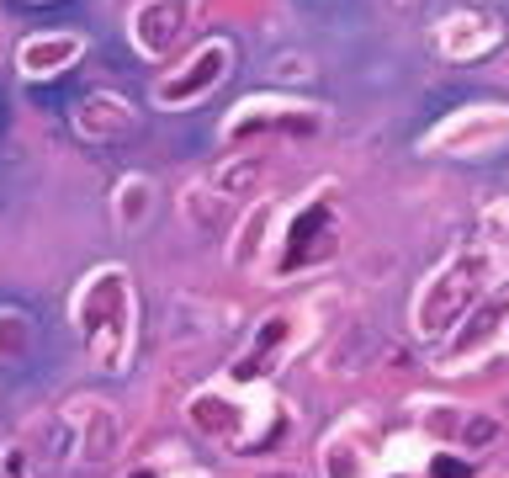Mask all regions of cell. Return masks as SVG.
Listing matches in <instances>:
<instances>
[{
  "label": "cell",
  "instance_id": "cell-1",
  "mask_svg": "<svg viewBox=\"0 0 509 478\" xmlns=\"http://www.w3.org/2000/svg\"><path fill=\"white\" fill-rule=\"evenodd\" d=\"M472 287H477V266H462V272H451V277H446V282H440V287L430 292V303H425L419 324H425V330H446L457 309H467Z\"/></svg>",
  "mask_w": 509,
  "mask_h": 478
},
{
  "label": "cell",
  "instance_id": "cell-2",
  "mask_svg": "<svg viewBox=\"0 0 509 478\" xmlns=\"http://www.w3.org/2000/svg\"><path fill=\"white\" fill-rule=\"evenodd\" d=\"M297 11L314 22V27H340L361 11V0H297Z\"/></svg>",
  "mask_w": 509,
  "mask_h": 478
},
{
  "label": "cell",
  "instance_id": "cell-3",
  "mask_svg": "<svg viewBox=\"0 0 509 478\" xmlns=\"http://www.w3.org/2000/svg\"><path fill=\"white\" fill-rule=\"evenodd\" d=\"M504 309H509V298H494V303H483V309H477V319H472L467 330L457 335V351H467V346H477V340H488V335H494V324L504 319Z\"/></svg>",
  "mask_w": 509,
  "mask_h": 478
},
{
  "label": "cell",
  "instance_id": "cell-4",
  "mask_svg": "<svg viewBox=\"0 0 509 478\" xmlns=\"http://www.w3.org/2000/svg\"><path fill=\"white\" fill-rule=\"evenodd\" d=\"M318 229H324V207H314V213H308V218H303V224L292 229V261L303 255V244H308V239H314Z\"/></svg>",
  "mask_w": 509,
  "mask_h": 478
},
{
  "label": "cell",
  "instance_id": "cell-5",
  "mask_svg": "<svg viewBox=\"0 0 509 478\" xmlns=\"http://www.w3.org/2000/svg\"><path fill=\"white\" fill-rule=\"evenodd\" d=\"M494 436H499V425H494L488 415H477V420H467V431H462V441H467V446H488Z\"/></svg>",
  "mask_w": 509,
  "mask_h": 478
},
{
  "label": "cell",
  "instance_id": "cell-6",
  "mask_svg": "<svg viewBox=\"0 0 509 478\" xmlns=\"http://www.w3.org/2000/svg\"><path fill=\"white\" fill-rule=\"evenodd\" d=\"M430 473L435 478H472V468H467V463H457V457H435Z\"/></svg>",
  "mask_w": 509,
  "mask_h": 478
},
{
  "label": "cell",
  "instance_id": "cell-7",
  "mask_svg": "<svg viewBox=\"0 0 509 478\" xmlns=\"http://www.w3.org/2000/svg\"><path fill=\"white\" fill-rule=\"evenodd\" d=\"M16 5H27V11H53V5H70V0H16Z\"/></svg>",
  "mask_w": 509,
  "mask_h": 478
},
{
  "label": "cell",
  "instance_id": "cell-8",
  "mask_svg": "<svg viewBox=\"0 0 509 478\" xmlns=\"http://www.w3.org/2000/svg\"><path fill=\"white\" fill-rule=\"evenodd\" d=\"M5 122H11V107H5V91H0V133H5Z\"/></svg>",
  "mask_w": 509,
  "mask_h": 478
},
{
  "label": "cell",
  "instance_id": "cell-9",
  "mask_svg": "<svg viewBox=\"0 0 509 478\" xmlns=\"http://www.w3.org/2000/svg\"><path fill=\"white\" fill-rule=\"evenodd\" d=\"M138 478H149V473H138Z\"/></svg>",
  "mask_w": 509,
  "mask_h": 478
}]
</instances>
